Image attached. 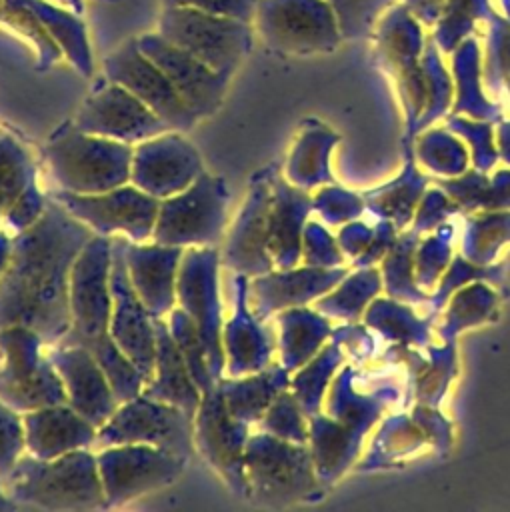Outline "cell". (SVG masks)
<instances>
[{
	"mask_svg": "<svg viewBox=\"0 0 510 512\" xmlns=\"http://www.w3.org/2000/svg\"><path fill=\"white\" fill-rule=\"evenodd\" d=\"M94 232L54 198L44 214L14 234L12 254L0 276V330L22 324L46 346L58 344L72 326L70 270Z\"/></svg>",
	"mask_w": 510,
	"mask_h": 512,
	"instance_id": "obj_1",
	"label": "cell"
},
{
	"mask_svg": "<svg viewBox=\"0 0 510 512\" xmlns=\"http://www.w3.org/2000/svg\"><path fill=\"white\" fill-rule=\"evenodd\" d=\"M0 482L16 506L54 512L108 508L96 452L90 448L72 450L50 460L26 452Z\"/></svg>",
	"mask_w": 510,
	"mask_h": 512,
	"instance_id": "obj_2",
	"label": "cell"
},
{
	"mask_svg": "<svg viewBox=\"0 0 510 512\" xmlns=\"http://www.w3.org/2000/svg\"><path fill=\"white\" fill-rule=\"evenodd\" d=\"M134 146L62 124L44 146V160L60 190L96 194L130 182Z\"/></svg>",
	"mask_w": 510,
	"mask_h": 512,
	"instance_id": "obj_3",
	"label": "cell"
},
{
	"mask_svg": "<svg viewBox=\"0 0 510 512\" xmlns=\"http://www.w3.org/2000/svg\"><path fill=\"white\" fill-rule=\"evenodd\" d=\"M248 500L262 508H286L320 492L308 444L288 442L268 432L250 434L244 456Z\"/></svg>",
	"mask_w": 510,
	"mask_h": 512,
	"instance_id": "obj_4",
	"label": "cell"
},
{
	"mask_svg": "<svg viewBox=\"0 0 510 512\" xmlns=\"http://www.w3.org/2000/svg\"><path fill=\"white\" fill-rule=\"evenodd\" d=\"M228 202L226 180L204 170L182 192L160 200L152 240L180 248L218 246L226 236Z\"/></svg>",
	"mask_w": 510,
	"mask_h": 512,
	"instance_id": "obj_5",
	"label": "cell"
},
{
	"mask_svg": "<svg viewBox=\"0 0 510 512\" xmlns=\"http://www.w3.org/2000/svg\"><path fill=\"white\" fill-rule=\"evenodd\" d=\"M44 348L46 342L28 326L0 330V400L22 414L66 402L64 384Z\"/></svg>",
	"mask_w": 510,
	"mask_h": 512,
	"instance_id": "obj_6",
	"label": "cell"
},
{
	"mask_svg": "<svg viewBox=\"0 0 510 512\" xmlns=\"http://www.w3.org/2000/svg\"><path fill=\"white\" fill-rule=\"evenodd\" d=\"M158 32L212 70L234 76L254 44L252 22L194 8H162Z\"/></svg>",
	"mask_w": 510,
	"mask_h": 512,
	"instance_id": "obj_7",
	"label": "cell"
},
{
	"mask_svg": "<svg viewBox=\"0 0 510 512\" xmlns=\"http://www.w3.org/2000/svg\"><path fill=\"white\" fill-rule=\"evenodd\" d=\"M220 266L218 246L184 248L176 282V306H180L198 328L210 372L216 380L224 376Z\"/></svg>",
	"mask_w": 510,
	"mask_h": 512,
	"instance_id": "obj_8",
	"label": "cell"
},
{
	"mask_svg": "<svg viewBox=\"0 0 510 512\" xmlns=\"http://www.w3.org/2000/svg\"><path fill=\"white\" fill-rule=\"evenodd\" d=\"M114 444H148L190 458L196 450L194 418L178 406L138 394L120 402L96 430V450Z\"/></svg>",
	"mask_w": 510,
	"mask_h": 512,
	"instance_id": "obj_9",
	"label": "cell"
},
{
	"mask_svg": "<svg viewBox=\"0 0 510 512\" xmlns=\"http://www.w3.org/2000/svg\"><path fill=\"white\" fill-rule=\"evenodd\" d=\"M96 460L108 508L172 486L190 462L186 456L148 444L104 446L96 450Z\"/></svg>",
	"mask_w": 510,
	"mask_h": 512,
	"instance_id": "obj_10",
	"label": "cell"
},
{
	"mask_svg": "<svg viewBox=\"0 0 510 512\" xmlns=\"http://www.w3.org/2000/svg\"><path fill=\"white\" fill-rule=\"evenodd\" d=\"M50 198L68 214L86 224L94 234L124 236L130 242L152 240L160 200L142 192L132 182L96 194H74L56 188Z\"/></svg>",
	"mask_w": 510,
	"mask_h": 512,
	"instance_id": "obj_11",
	"label": "cell"
},
{
	"mask_svg": "<svg viewBox=\"0 0 510 512\" xmlns=\"http://www.w3.org/2000/svg\"><path fill=\"white\" fill-rule=\"evenodd\" d=\"M252 26L282 54L322 52L338 40L336 14L326 0H258Z\"/></svg>",
	"mask_w": 510,
	"mask_h": 512,
	"instance_id": "obj_12",
	"label": "cell"
},
{
	"mask_svg": "<svg viewBox=\"0 0 510 512\" xmlns=\"http://www.w3.org/2000/svg\"><path fill=\"white\" fill-rule=\"evenodd\" d=\"M112 238L94 234L70 270L72 326L58 344H82L108 332L112 314Z\"/></svg>",
	"mask_w": 510,
	"mask_h": 512,
	"instance_id": "obj_13",
	"label": "cell"
},
{
	"mask_svg": "<svg viewBox=\"0 0 510 512\" xmlns=\"http://www.w3.org/2000/svg\"><path fill=\"white\" fill-rule=\"evenodd\" d=\"M252 426L234 418L226 408L218 382L202 394L194 414V448L218 478L240 498H248L244 456Z\"/></svg>",
	"mask_w": 510,
	"mask_h": 512,
	"instance_id": "obj_14",
	"label": "cell"
},
{
	"mask_svg": "<svg viewBox=\"0 0 510 512\" xmlns=\"http://www.w3.org/2000/svg\"><path fill=\"white\" fill-rule=\"evenodd\" d=\"M274 176V166H268L252 176L246 198L226 232L224 246L220 250V262L234 274L254 278L274 268L272 256L268 252V218Z\"/></svg>",
	"mask_w": 510,
	"mask_h": 512,
	"instance_id": "obj_15",
	"label": "cell"
},
{
	"mask_svg": "<svg viewBox=\"0 0 510 512\" xmlns=\"http://www.w3.org/2000/svg\"><path fill=\"white\" fill-rule=\"evenodd\" d=\"M104 76L140 98L170 130L190 132L200 120L180 98L166 74L140 50L138 38L124 40L104 58Z\"/></svg>",
	"mask_w": 510,
	"mask_h": 512,
	"instance_id": "obj_16",
	"label": "cell"
},
{
	"mask_svg": "<svg viewBox=\"0 0 510 512\" xmlns=\"http://www.w3.org/2000/svg\"><path fill=\"white\" fill-rule=\"evenodd\" d=\"M72 122L82 132L132 146L170 130L140 98L106 76L104 82L86 96Z\"/></svg>",
	"mask_w": 510,
	"mask_h": 512,
	"instance_id": "obj_17",
	"label": "cell"
},
{
	"mask_svg": "<svg viewBox=\"0 0 510 512\" xmlns=\"http://www.w3.org/2000/svg\"><path fill=\"white\" fill-rule=\"evenodd\" d=\"M182 134L166 130L134 144L130 182L136 188L164 200L182 192L204 172L200 152Z\"/></svg>",
	"mask_w": 510,
	"mask_h": 512,
	"instance_id": "obj_18",
	"label": "cell"
},
{
	"mask_svg": "<svg viewBox=\"0 0 510 512\" xmlns=\"http://www.w3.org/2000/svg\"><path fill=\"white\" fill-rule=\"evenodd\" d=\"M124 236H112V270H110V290H112V314L108 332L112 340L128 354V358L142 372L146 382L154 372L156 356V324L154 316L142 304L128 278V268L124 260Z\"/></svg>",
	"mask_w": 510,
	"mask_h": 512,
	"instance_id": "obj_19",
	"label": "cell"
},
{
	"mask_svg": "<svg viewBox=\"0 0 510 512\" xmlns=\"http://www.w3.org/2000/svg\"><path fill=\"white\" fill-rule=\"evenodd\" d=\"M138 38L140 50L166 74L186 106L198 120L214 116L226 96L230 76L212 70L208 64L166 40L158 30Z\"/></svg>",
	"mask_w": 510,
	"mask_h": 512,
	"instance_id": "obj_20",
	"label": "cell"
},
{
	"mask_svg": "<svg viewBox=\"0 0 510 512\" xmlns=\"http://www.w3.org/2000/svg\"><path fill=\"white\" fill-rule=\"evenodd\" d=\"M46 356L64 384L66 404L100 428L120 402L92 352L78 344H52Z\"/></svg>",
	"mask_w": 510,
	"mask_h": 512,
	"instance_id": "obj_21",
	"label": "cell"
},
{
	"mask_svg": "<svg viewBox=\"0 0 510 512\" xmlns=\"http://www.w3.org/2000/svg\"><path fill=\"white\" fill-rule=\"evenodd\" d=\"M344 276L346 270L340 266L320 268L302 264L292 268H272L270 272L248 280V300L252 312L260 320H268L280 310L316 302Z\"/></svg>",
	"mask_w": 510,
	"mask_h": 512,
	"instance_id": "obj_22",
	"label": "cell"
},
{
	"mask_svg": "<svg viewBox=\"0 0 510 512\" xmlns=\"http://www.w3.org/2000/svg\"><path fill=\"white\" fill-rule=\"evenodd\" d=\"M248 276L234 274V308L222 326L224 376H246L266 368L276 350V338L264 326L248 300Z\"/></svg>",
	"mask_w": 510,
	"mask_h": 512,
	"instance_id": "obj_23",
	"label": "cell"
},
{
	"mask_svg": "<svg viewBox=\"0 0 510 512\" xmlns=\"http://www.w3.org/2000/svg\"><path fill=\"white\" fill-rule=\"evenodd\" d=\"M184 248L148 242L124 246V260L134 292L154 318H166L176 308V282Z\"/></svg>",
	"mask_w": 510,
	"mask_h": 512,
	"instance_id": "obj_24",
	"label": "cell"
},
{
	"mask_svg": "<svg viewBox=\"0 0 510 512\" xmlns=\"http://www.w3.org/2000/svg\"><path fill=\"white\" fill-rule=\"evenodd\" d=\"M26 452L36 458H56L72 450L94 448L96 426L66 402L22 414Z\"/></svg>",
	"mask_w": 510,
	"mask_h": 512,
	"instance_id": "obj_25",
	"label": "cell"
},
{
	"mask_svg": "<svg viewBox=\"0 0 510 512\" xmlns=\"http://www.w3.org/2000/svg\"><path fill=\"white\" fill-rule=\"evenodd\" d=\"M310 210V194L276 174L272 182V204L268 218V252L274 268H292L302 262V234Z\"/></svg>",
	"mask_w": 510,
	"mask_h": 512,
	"instance_id": "obj_26",
	"label": "cell"
},
{
	"mask_svg": "<svg viewBox=\"0 0 510 512\" xmlns=\"http://www.w3.org/2000/svg\"><path fill=\"white\" fill-rule=\"evenodd\" d=\"M156 324V356L152 378L144 384L142 394L178 406L194 418L202 392L196 386L170 330L166 318H154Z\"/></svg>",
	"mask_w": 510,
	"mask_h": 512,
	"instance_id": "obj_27",
	"label": "cell"
},
{
	"mask_svg": "<svg viewBox=\"0 0 510 512\" xmlns=\"http://www.w3.org/2000/svg\"><path fill=\"white\" fill-rule=\"evenodd\" d=\"M290 386V370L280 362H270L266 368L246 376H222L218 388L230 414L254 426L274 398Z\"/></svg>",
	"mask_w": 510,
	"mask_h": 512,
	"instance_id": "obj_28",
	"label": "cell"
},
{
	"mask_svg": "<svg viewBox=\"0 0 510 512\" xmlns=\"http://www.w3.org/2000/svg\"><path fill=\"white\" fill-rule=\"evenodd\" d=\"M274 320L278 328L276 348L280 352V364L290 374L316 356L332 334L328 316L306 306L280 310L274 314Z\"/></svg>",
	"mask_w": 510,
	"mask_h": 512,
	"instance_id": "obj_29",
	"label": "cell"
},
{
	"mask_svg": "<svg viewBox=\"0 0 510 512\" xmlns=\"http://www.w3.org/2000/svg\"><path fill=\"white\" fill-rule=\"evenodd\" d=\"M308 428V446L312 452L318 480L322 484L332 482L354 460L362 432L320 412L308 418Z\"/></svg>",
	"mask_w": 510,
	"mask_h": 512,
	"instance_id": "obj_30",
	"label": "cell"
},
{
	"mask_svg": "<svg viewBox=\"0 0 510 512\" xmlns=\"http://www.w3.org/2000/svg\"><path fill=\"white\" fill-rule=\"evenodd\" d=\"M30 8L58 44L62 56L78 70L80 76L90 78L94 74V56L88 30L80 14L52 0H30Z\"/></svg>",
	"mask_w": 510,
	"mask_h": 512,
	"instance_id": "obj_31",
	"label": "cell"
},
{
	"mask_svg": "<svg viewBox=\"0 0 510 512\" xmlns=\"http://www.w3.org/2000/svg\"><path fill=\"white\" fill-rule=\"evenodd\" d=\"M336 140L338 136L324 126L304 128L292 146L284 178L304 190L332 182L328 156Z\"/></svg>",
	"mask_w": 510,
	"mask_h": 512,
	"instance_id": "obj_32",
	"label": "cell"
},
{
	"mask_svg": "<svg viewBox=\"0 0 510 512\" xmlns=\"http://www.w3.org/2000/svg\"><path fill=\"white\" fill-rule=\"evenodd\" d=\"M340 364H342V350H340V342L334 340L332 344L322 346L316 356H312L304 366H300L290 374L288 388L294 392L296 400L300 402L308 418L320 412L326 390Z\"/></svg>",
	"mask_w": 510,
	"mask_h": 512,
	"instance_id": "obj_33",
	"label": "cell"
},
{
	"mask_svg": "<svg viewBox=\"0 0 510 512\" xmlns=\"http://www.w3.org/2000/svg\"><path fill=\"white\" fill-rule=\"evenodd\" d=\"M78 346H84L86 350L92 352V356L96 358L104 376L108 378L118 402L132 400L134 396L142 394L146 378L136 368V364L128 358V354L122 352V348L112 340L110 332H106L98 338L86 340Z\"/></svg>",
	"mask_w": 510,
	"mask_h": 512,
	"instance_id": "obj_34",
	"label": "cell"
},
{
	"mask_svg": "<svg viewBox=\"0 0 510 512\" xmlns=\"http://www.w3.org/2000/svg\"><path fill=\"white\" fill-rule=\"evenodd\" d=\"M0 24L8 26L32 44L38 70H48L60 58H64L58 44L46 32L38 16L32 12L30 0H0Z\"/></svg>",
	"mask_w": 510,
	"mask_h": 512,
	"instance_id": "obj_35",
	"label": "cell"
},
{
	"mask_svg": "<svg viewBox=\"0 0 510 512\" xmlns=\"http://www.w3.org/2000/svg\"><path fill=\"white\" fill-rule=\"evenodd\" d=\"M380 286V276L376 270H360L352 276H344L334 290L326 292L316 300V310L330 318L356 320L366 308L368 300Z\"/></svg>",
	"mask_w": 510,
	"mask_h": 512,
	"instance_id": "obj_36",
	"label": "cell"
},
{
	"mask_svg": "<svg viewBox=\"0 0 510 512\" xmlns=\"http://www.w3.org/2000/svg\"><path fill=\"white\" fill-rule=\"evenodd\" d=\"M426 180L418 174V170L408 164L404 174L390 182L386 188L372 190L364 196V202L372 206V210L390 218L394 226H402L410 220L414 212L416 198L420 196Z\"/></svg>",
	"mask_w": 510,
	"mask_h": 512,
	"instance_id": "obj_37",
	"label": "cell"
},
{
	"mask_svg": "<svg viewBox=\"0 0 510 512\" xmlns=\"http://www.w3.org/2000/svg\"><path fill=\"white\" fill-rule=\"evenodd\" d=\"M168 330L196 382V386L200 388V392H208L216 386V378L212 376L210 372V366H208V356H206V348H204V342L198 334V328L194 326V322L190 320V316L180 308L176 306L168 318Z\"/></svg>",
	"mask_w": 510,
	"mask_h": 512,
	"instance_id": "obj_38",
	"label": "cell"
},
{
	"mask_svg": "<svg viewBox=\"0 0 510 512\" xmlns=\"http://www.w3.org/2000/svg\"><path fill=\"white\" fill-rule=\"evenodd\" d=\"M444 188L460 206L466 208H510V172H498L492 180L482 174H466L444 182Z\"/></svg>",
	"mask_w": 510,
	"mask_h": 512,
	"instance_id": "obj_39",
	"label": "cell"
},
{
	"mask_svg": "<svg viewBox=\"0 0 510 512\" xmlns=\"http://www.w3.org/2000/svg\"><path fill=\"white\" fill-rule=\"evenodd\" d=\"M256 428L276 438L298 442V444H308V436H310L308 416L290 388L282 390L274 398V402L268 406L264 416L256 422Z\"/></svg>",
	"mask_w": 510,
	"mask_h": 512,
	"instance_id": "obj_40",
	"label": "cell"
},
{
	"mask_svg": "<svg viewBox=\"0 0 510 512\" xmlns=\"http://www.w3.org/2000/svg\"><path fill=\"white\" fill-rule=\"evenodd\" d=\"M510 238V214L482 216L470 222L464 250L474 262H488Z\"/></svg>",
	"mask_w": 510,
	"mask_h": 512,
	"instance_id": "obj_41",
	"label": "cell"
},
{
	"mask_svg": "<svg viewBox=\"0 0 510 512\" xmlns=\"http://www.w3.org/2000/svg\"><path fill=\"white\" fill-rule=\"evenodd\" d=\"M32 178H36V164L22 144L14 142L8 156L0 162V224Z\"/></svg>",
	"mask_w": 510,
	"mask_h": 512,
	"instance_id": "obj_42",
	"label": "cell"
},
{
	"mask_svg": "<svg viewBox=\"0 0 510 512\" xmlns=\"http://www.w3.org/2000/svg\"><path fill=\"white\" fill-rule=\"evenodd\" d=\"M366 322L384 328L388 338H404L410 342H426V324L418 322L408 308L394 302H376L366 312Z\"/></svg>",
	"mask_w": 510,
	"mask_h": 512,
	"instance_id": "obj_43",
	"label": "cell"
},
{
	"mask_svg": "<svg viewBox=\"0 0 510 512\" xmlns=\"http://www.w3.org/2000/svg\"><path fill=\"white\" fill-rule=\"evenodd\" d=\"M418 156L428 168L448 176H458L466 164V154L460 142L444 132L422 136L418 144Z\"/></svg>",
	"mask_w": 510,
	"mask_h": 512,
	"instance_id": "obj_44",
	"label": "cell"
},
{
	"mask_svg": "<svg viewBox=\"0 0 510 512\" xmlns=\"http://www.w3.org/2000/svg\"><path fill=\"white\" fill-rule=\"evenodd\" d=\"M496 298L486 290V286H470V290L460 292L456 300L452 302V308L448 312V320L442 328V334L448 338H454V334L460 328H466L470 324L480 322L484 316L490 314Z\"/></svg>",
	"mask_w": 510,
	"mask_h": 512,
	"instance_id": "obj_45",
	"label": "cell"
},
{
	"mask_svg": "<svg viewBox=\"0 0 510 512\" xmlns=\"http://www.w3.org/2000/svg\"><path fill=\"white\" fill-rule=\"evenodd\" d=\"M404 238H406V242H398L396 250L386 260V266H384L386 286L394 296L408 298V300H422L426 296L420 292V288L414 286V272H412L414 260H410L414 232Z\"/></svg>",
	"mask_w": 510,
	"mask_h": 512,
	"instance_id": "obj_46",
	"label": "cell"
},
{
	"mask_svg": "<svg viewBox=\"0 0 510 512\" xmlns=\"http://www.w3.org/2000/svg\"><path fill=\"white\" fill-rule=\"evenodd\" d=\"M26 454L22 412L0 400V480Z\"/></svg>",
	"mask_w": 510,
	"mask_h": 512,
	"instance_id": "obj_47",
	"label": "cell"
},
{
	"mask_svg": "<svg viewBox=\"0 0 510 512\" xmlns=\"http://www.w3.org/2000/svg\"><path fill=\"white\" fill-rule=\"evenodd\" d=\"M302 264L334 268L342 264L340 244L318 222H306L302 234Z\"/></svg>",
	"mask_w": 510,
	"mask_h": 512,
	"instance_id": "obj_48",
	"label": "cell"
},
{
	"mask_svg": "<svg viewBox=\"0 0 510 512\" xmlns=\"http://www.w3.org/2000/svg\"><path fill=\"white\" fill-rule=\"evenodd\" d=\"M364 208V200L348 190L330 186L322 188L312 198V210H316L328 224H342L356 218Z\"/></svg>",
	"mask_w": 510,
	"mask_h": 512,
	"instance_id": "obj_49",
	"label": "cell"
},
{
	"mask_svg": "<svg viewBox=\"0 0 510 512\" xmlns=\"http://www.w3.org/2000/svg\"><path fill=\"white\" fill-rule=\"evenodd\" d=\"M48 198H44V194L40 192L36 178H32L26 188L22 190V194L16 198V202L12 204V208L8 210V214L4 216V226L6 230L14 236L26 228H30L46 210Z\"/></svg>",
	"mask_w": 510,
	"mask_h": 512,
	"instance_id": "obj_50",
	"label": "cell"
},
{
	"mask_svg": "<svg viewBox=\"0 0 510 512\" xmlns=\"http://www.w3.org/2000/svg\"><path fill=\"white\" fill-rule=\"evenodd\" d=\"M256 2L258 0H160L162 8H174V6L194 8L208 14L230 16L246 22H252L254 18Z\"/></svg>",
	"mask_w": 510,
	"mask_h": 512,
	"instance_id": "obj_51",
	"label": "cell"
},
{
	"mask_svg": "<svg viewBox=\"0 0 510 512\" xmlns=\"http://www.w3.org/2000/svg\"><path fill=\"white\" fill-rule=\"evenodd\" d=\"M448 240H444L440 234L430 236L422 248L416 254V278L422 286H428L434 282V278L440 274L444 264L448 262Z\"/></svg>",
	"mask_w": 510,
	"mask_h": 512,
	"instance_id": "obj_52",
	"label": "cell"
},
{
	"mask_svg": "<svg viewBox=\"0 0 510 512\" xmlns=\"http://www.w3.org/2000/svg\"><path fill=\"white\" fill-rule=\"evenodd\" d=\"M452 128L460 134H464L466 140L474 142V162L480 170H486L490 168L494 162H496V150H494V144H492V136H490V128L488 126H476V134L474 136V130H472V124L468 122H462V120H456L452 122Z\"/></svg>",
	"mask_w": 510,
	"mask_h": 512,
	"instance_id": "obj_53",
	"label": "cell"
},
{
	"mask_svg": "<svg viewBox=\"0 0 510 512\" xmlns=\"http://www.w3.org/2000/svg\"><path fill=\"white\" fill-rule=\"evenodd\" d=\"M450 202L446 200L444 194H440V190H432L426 194L424 204L416 216V230H424V228H432L436 226L442 218H446L450 214Z\"/></svg>",
	"mask_w": 510,
	"mask_h": 512,
	"instance_id": "obj_54",
	"label": "cell"
},
{
	"mask_svg": "<svg viewBox=\"0 0 510 512\" xmlns=\"http://www.w3.org/2000/svg\"><path fill=\"white\" fill-rule=\"evenodd\" d=\"M372 236H374V230L366 228L360 222H350L348 226H344L340 230L338 244H340L342 252H346L350 256H360L372 242Z\"/></svg>",
	"mask_w": 510,
	"mask_h": 512,
	"instance_id": "obj_55",
	"label": "cell"
},
{
	"mask_svg": "<svg viewBox=\"0 0 510 512\" xmlns=\"http://www.w3.org/2000/svg\"><path fill=\"white\" fill-rule=\"evenodd\" d=\"M12 234L8 230H0V276L8 266L10 254H12Z\"/></svg>",
	"mask_w": 510,
	"mask_h": 512,
	"instance_id": "obj_56",
	"label": "cell"
},
{
	"mask_svg": "<svg viewBox=\"0 0 510 512\" xmlns=\"http://www.w3.org/2000/svg\"><path fill=\"white\" fill-rule=\"evenodd\" d=\"M500 150L506 162H510V124H504L500 130Z\"/></svg>",
	"mask_w": 510,
	"mask_h": 512,
	"instance_id": "obj_57",
	"label": "cell"
},
{
	"mask_svg": "<svg viewBox=\"0 0 510 512\" xmlns=\"http://www.w3.org/2000/svg\"><path fill=\"white\" fill-rule=\"evenodd\" d=\"M52 2L66 6V8L74 10L76 14H82V12H84V0H52Z\"/></svg>",
	"mask_w": 510,
	"mask_h": 512,
	"instance_id": "obj_58",
	"label": "cell"
},
{
	"mask_svg": "<svg viewBox=\"0 0 510 512\" xmlns=\"http://www.w3.org/2000/svg\"><path fill=\"white\" fill-rule=\"evenodd\" d=\"M14 508H18V506L6 496L4 488H2V482H0V512H4V510H14Z\"/></svg>",
	"mask_w": 510,
	"mask_h": 512,
	"instance_id": "obj_59",
	"label": "cell"
},
{
	"mask_svg": "<svg viewBox=\"0 0 510 512\" xmlns=\"http://www.w3.org/2000/svg\"><path fill=\"white\" fill-rule=\"evenodd\" d=\"M104 2H118V0H104Z\"/></svg>",
	"mask_w": 510,
	"mask_h": 512,
	"instance_id": "obj_60",
	"label": "cell"
}]
</instances>
